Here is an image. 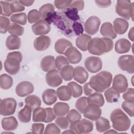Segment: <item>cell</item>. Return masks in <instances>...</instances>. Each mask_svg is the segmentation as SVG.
<instances>
[{"label":"cell","mask_w":134,"mask_h":134,"mask_svg":"<svg viewBox=\"0 0 134 134\" xmlns=\"http://www.w3.org/2000/svg\"><path fill=\"white\" fill-rule=\"evenodd\" d=\"M114 43L111 39L107 38H94L91 40L88 47V52L94 55H100L112 50Z\"/></svg>","instance_id":"1"},{"label":"cell","mask_w":134,"mask_h":134,"mask_svg":"<svg viewBox=\"0 0 134 134\" xmlns=\"http://www.w3.org/2000/svg\"><path fill=\"white\" fill-rule=\"evenodd\" d=\"M112 80L113 76L111 73L103 71L91 77L88 83L95 92L102 93L109 88Z\"/></svg>","instance_id":"2"},{"label":"cell","mask_w":134,"mask_h":134,"mask_svg":"<svg viewBox=\"0 0 134 134\" xmlns=\"http://www.w3.org/2000/svg\"><path fill=\"white\" fill-rule=\"evenodd\" d=\"M110 117L113 127L116 130L124 131L130 128V119L121 109L117 108L111 112Z\"/></svg>","instance_id":"3"},{"label":"cell","mask_w":134,"mask_h":134,"mask_svg":"<svg viewBox=\"0 0 134 134\" xmlns=\"http://www.w3.org/2000/svg\"><path fill=\"white\" fill-rule=\"evenodd\" d=\"M22 59V54L19 51H14L8 53L4 63L6 71L11 75L18 73L20 70V63Z\"/></svg>","instance_id":"4"},{"label":"cell","mask_w":134,"mask_h":134,"mask_svg":"<svg viewBox=\"0 0 134 134\" xmlns=\"http://www.w3.org/2000/svg\"><path fill=\"white\" fill-rule=\"evenodd\" d=\"M116 12L120 16L125 19L129 20L131 18L132 20L133 17L134 3L128 0H119L116 5Z\"/></svg>","instance_id":"5"},{"label":"cell","mask_w":134,"mask_h":134,"mask_svg":"<svg viewBox=\"0 0 134 134\" xmlns=\"http://www.w3.org/2000/svg\"><path fill=\"white\" fill-rule=\"evenodd\" d=\"M17 106L16 100L13 98H6L1 100L0 114L2 116L13 115Z\"/></svg>","instance_id":"6"},{"label":"cell","mask_w":134,"mask_h":134,"mask_svg":"<svg viewBox=\"0 0 134 134\" xmlns=\"http://www.w3.org/2000/svg\"><path fill=\"white\" fill-rule=\"evenodd\" d=\"M119 68L128 73H134V57L132 55H123L118 60Z\"/></svg>","instance_id":"7"},{"label":"cell","mask_w":134,"mask_h":134,"mask_svg":"<svg viewBox=\"0 0 134 134\" xmlns=\"http://www.w3.org/2000/svg\"><path fill=\"white\" fill-rule=\"evenodd\" d=\"M84 64L86 70L93 73L99 71L102 68V61L99 57H87L85 60Z\"/></svg>","instance_id":"8"},{"label":"cell","mask_w":134,"mask_h":134,"mask_svg":"<svg viewBox=\"0 0 134 134\" xmlns=\"http://www.w3.org/2000/svg\"><path fill=\"white\" fill-rule=\"evenodd\" d=\"M100 25V20L97 16H91L85 23L84 30L88 35H95L98 30Z\"/></svg>","instance_id":"9"},{"label":"cell","mask_w":134,"mask_h":134,"mask_svg":"<svg viewBox=\"0 0 134 134\" xmlns=\"http://www.w3.org/2000/svg\"><path fill=\"white\" fill-rule=\"evenodd\" d=\"M102 114V109L100 107L96 104H88L85 109L83 115L84 116L91 120L94 121L100 117Z\"/></svg>","instance_id":"10"},{"label":"cell","mask_w":134,"mask_h":134,"mask_svg":"<svg viewBox=\"0 0 134 134\" xmlns=\"http://www.w3.org/2000/svg\"><path fill=\"white\" fill-rule=\"evenodd\" d=\"M34 91V86L32 84L28 81L20 82L16 86L15 92L19 97H25L31 94Z\"/></svg>","instance_id":"11"},{"label":"cell","mask_w":134,"mask_h":134,"mask_svg":"<svg viewBox=\"0 0 134 134\" xmlns=\"http://www.w3.org/2000/svg\"><path fill=\"white\" fill-rule=\"evenodd\" d=\"M32 31L36 35L44 36L48 34L51 30V26L44 20H39L31 27Z\"/></svg>","instance_id":"12"},{"label":"cell","mask_w":134,"mask_h":134,"mask_svg":"<svg viewBox=\"0 0 134 134\" xmlns=\"http://www.w3.org/2000/svg\"><path fill=\"white\" fill-rule=\"evenodd\" d=\"M128 86L127 79L125 75L118 74L115 76L112 84V87L114 90L119 93H123L128 88Z\"/></svg>","instance_id":"13"},{"label":"cell","mask_w":134,"mask_h":134,"mask_svg":"<svg viewBox=\"0 0 134 134\" xmlns=\"http://www.w3.org/2000/svg\"><path fill=\"white\" fill-rule=\"evenodd\" d=\"M46 80L48 85L55 87L62 83V79L59 71L55 69L50 71L46 75Z\"/></svg>","instance_id":"14"},{"label":"cell","mask_w":134,"mask_h":134,"mask_svg":"<svg viewBox=\"0 0 134 134\" xmlns=\"http://www.w3.org/2000/svg\"><path fill=\"white\" fill-rule=\"evenodd\" d=\"M66 58L69 61V63L72 64H76L79 63L82 60L81 53L74 47L69 48L64 53Z\"/></svg>","instance_id":"15"},{"label":"cell","mask_w":134,"mask_h":134,"mask_svg":"<svg viewBox=\"0 0 134 134\" xmlns=\"http://www.w3.org/2000/svg\"><path fill=\"white\" fill-rule=\"evenodd\" d=\"M51 44V39L47 36H40L36 38L34 42L35 49L38 51H42L49 48Z\"/></svg>","instance_id":"16"},{"label":"cell","mask_w":134,"mask_h":134,"mask_svg":"<svg viewBox=\"0 0 134 134\" xmlns=\"http://www.w3.org/2000/svg\"><path fill=\"white\" fill-rule=\"evenodd\" d=\"M73 76L76 82L80 84H83L87 81L88 77V74L83 67L77 66L73 69Z\"/></svg>","instance_id":"17"},{"label":"cell","mask_w":134,"mask_h":134,"mask_svg":"<svg viewBox=\"0 0 134 134\" xmlns=\"http://www.w3.org/2000/svg\"><path fill=\"white\" fill-rule=\"evenodd\" d=\"M129 26L128 22L125 19L117 18L113 21V27L116 34L122 35L125 34Z\"/></svg>","instance_id":"18"},{"label":"cell","mask_w":134,"mask_h":134,"mask_svg":"<svg viewBox=\"0 0 134 134\" xmlns=\"http://www.w3.org/2000/svg\"><path fill=\"white\" fill-rule=\"evenodd\" d=\"M100 32L104 37L110 39H114L117 36V34L115 31L113 26L109 22H106L102 24L100 27Z\"/></svg>","instance_id":"19"},{"label":"cell","mask_w":134,"mask_h":134,"mask_svg":"<svg viewBox=\"0 0 134 134\" xmlns=\"http://www.w3.org/2000/svg\"><path fill=\"white\" fill-rule=\"evenodd\" d=\"M131 47V43L128 40L121 38L116 42L115 49L117 53L122 54L129 52Z\"/></svg>","instance_id":"20"},{"label":"cell","mask_w":134,"mask_h":134,"mask_svg":"<svg viewBox=\"0 0 134 134\" xmlns=\"http://www.w3.org/2000/svg\"><path fill=\"white\" fill-rule=\"evenodd\" d=\"M40 66L41 69L44 72L55 69V62L54 57L52 55H47L43 58L41 61Z\"/></svg>","instance_id":"21"},{"label":"cell","mask_w":134,"mask_h":134,"mask_svg":"<svg viewBox=\"0 0 134 134\" xmlns=\"http://www.w3.org/2000/svg\"><path fill=\"white\" fill-rule=\"evenodd\" d=\"M77 129L78 133H87L92 131L93 129V124L92 121L83 119L79 120L77 122Z\"/></svg>","instance_id":"22"},{"label":"cell","mask_w":134,"mask_h":134,"mask_svg":"<svg viewBox=\"0 0 134 134\" xmlns=\"http://www.w3.org/2000/svg\"><path fill=\"white\" fill-rule=\"evenodd\" d=\"M71 47H72L71 42L64 38L57 40L54 44L55 50L59 54H64L66 51Z\"/></svg>","instance_id":"23"},{"label":"cell","mask_w":134,"mask_h":134,"mask_svg":"<svg viewBox=\"0 0 134 134\" xmlns=\"http://www.w3.org/2000/svg\"><path fill=\"white\" fill-rule=\"evenodd\" d=\"M42 100L47 105H51L57 100V94L53 89H47L42 93Z\"/></svg>","instance_id":"24"},{"label":"cell","mask_w":134,"mask_h":134,"mask_svg":"<svg viewBox=\"0 0 134 134\" xmlns=\"http://www.w3.org/2000/svg\"><path fill=\"white\" fill-rule=\"evenodd\" d=\"M2 127L6 131L15 130L18 127V121L14 116L5 117L2 120Z\"/></svg>","instance_id":"25"},{"label":"cell","mask_w":134,"mask_h":134,"mask_svg":"<svg viewBox=\"0 0 134 134\" xmlns=\"http://www.w3.org/2000/svg\"><path fill=\"white\" fill-rule=\"evenodd\" d=\"M91 39V37L88 35L82 34L76 38V45L82 51H86L87 50V47Z\"/></svg>","instance_id":"26"},{"label":"cell","mask_w":134,"mask_h":134,"mask_svg":"<svg viewBox=\"0 0 134 134\" xmlns=\"http://www.w3.org/2000/svg\"><path fill=\"white\" fill-rule=\"evenodd\" d=\"M6 46L10 50L18 49L21 46V40L18 36L10 35L6 39Z\"/></svg>","instance_id":"27"},{"label":"cell","mask_w":134,"mask_h":134,"mask_svg":"<svg viewBox=\"0 0 134 134\" xmlns=\"http://www.w3.org/2000/svg\"><path fill=\"white\" fill-rule=\"evenodd\" d=\"M57 94L61 100L67 101L70 100L72 97V92L68 86L63 85L59 87L57 90Z\"/></svg>","instance_id":"28"},{"label":"cell","mask_w":134,"mask_h":134,"mask_svg":"<svg viewBox=\"0 0 134 134\" xmlns=\"http://www.w3.org/2000/svg\"><path fill=\"white\" fill-rule=\"evenodd\" d=\"M47 119L46 108L38 107L33 110L32 120L35 122H44Z\"/></svg>","instance_id":"29"},{"label":"cell","mask_w":134,"mask_h":134,"mask_svg":"<svg viewBox=\"0 0 134 134\" xmlns=\"http://www.w3.org/2000/svg\"><path fill=\"white\" fill-rule=\"evenodd\" d=\"M31 108L28 105H25L18 114L19 120L23 123H27L30 121L31 116Z\"/></svg>","instance_id":"30"},{"label":"cell","mask_w":134,"mask_h":134,"mask_svg":"<svg viewBox=\"0 0 134 134\" xmlns=\"http://www.w3.org/2000/svg\"><path fill=\"white\" fill-rule=\"evenodd\" d=\"M70 107L65 103L58 102L53 107V111L57 116H63L66 115L69 111Z\"/></svg>","instance_id":"31"},{"label":"cell","mask_w":134,"mask_h":134,"mask_svg":"<svg viewBox=\"0 0 134 134\" xmlns=\"http://www.w3.org/2000/svg\"><path fill=\"white\" fill-rule=\"evenodd\" d=\"M104 95L106 101L109 103L117 102L120 97L119 93L113 87L108 88L105 92Z\"/></svg>","instance_id":"32"},{"label":"cell","mask_w":134,"mask_h":134,"mask_svg":"<svg viewBox=\"0 0 134 134\" xmlns=\"http://www.w3.org/2000/svg\"><path fill=\"white\" fill-rule=\"evenodd\" d=\"M96 130L99 132H105L110 128L109 121L104 117H99L95 120Z\"/></svg>","instance_id":"33"},{"label":"cell","mask_w":134,"mask_h":134,"mask_svg":"<svg viewBox=\"0 0 134 134\" xmlns=\"http://www.w3.org/2000/svg\"><path fill=\"white\" fill-rule=\"evenodd\" d=\"M53 12H54V7L52 4H44L40 7L39 10L40 17L42 20H46L48 16Z\"/></svg>","instance_id":"34"},{"label":"cell","mask_w":134,"mask_h":134,"mask_svg":"<svg viewBox=\"0 0 134 134\" xmlns=\"http://www.w3.org/2000/svg\"><path fill=\"white\" fill-rule=\"evenodd\" d=\"M25 103L29 106L32 110L40 107L41 102L40 98L35 95H31L27 96L25 99Z\"/></svg>","instance_id":"35"},{"label":"cell","mask_w":134,"mask_h":134,"mask_svg":"<svg viewBox=\"0 0 134 134\" xmlns=\"http://www.w3.org/2000/svg\"><path fill=\"white\" fill-rule=\"evenodd\" d=\"M88 103H92L97 105L99 107H102L104 105L105 100L103 95L99 93H94L90 95L87 98Z\"/></svg>","instance_id":"36"},{"label":"cell","mask_w":134,"mask_h":134,"mask_svg":"<svg viewBox=\"0 0 134 134\" xmlns=\"http://www.w3.org/2000/svg\"><path fill=\"white\" fill-rule=\"evenodd\" d=\"M13 84L12 77L7 74H2L0 76V87L3 90L10 88Z\"/></svg>","instance_id":"37"},{"label":"cell","mask_w":134,"mask_h":134,"mask_svg":"<svg viewBox=\"0 0 134 134\" xmlns=\"http://www.w3.org/2000/svg\"><path fill=\"white\" fill-rule=\"evenodd\" d=\"M73 68L72 66L68 65L63 67L60 71V75L63 80L65 81L71 80L73 78Z\"/></svg>","instance_id":"38"},{"label":"cell","mask_w":134,"mask_h":134,"mask_svg":"<svg viewBox=\"0 0 134 134\" xmlns=\"http://www.w3.org/2000/svg\"><path fill=\"white\" fill-rule=\"evenodd\" d=\"M68 86L70 88L73 97L77 98L82 95L83 89L81 85L74 82H70L68 83Z\"/></svg>","instance_id":"39"},{"label":"cell","mask_w":134,"mask_h":134,"mask_svg":"<svg viewBox=\"0 0 134 134\" xmlns=\"http://www.w3.org/2000/svg\"><path fill=\"white\" fill-rule=\"evenodd\" d=\"M10 19L12 22L21 25H25L27 23V16L25 13L13 14Z\"/></svg>","instance_id":"40"},{"label":"cell","mask_w":134,"mask_h":134,"mask_svg":"<svg viewBox=\"0 0 134 134\" xmlns=\"http://www.w3.org/2000/svg\"><path fill=\"white\" fill-rule=\"evenodd\" d=\"M8 32L11 35H14L16 36H22L24 32V28L23 27L15 24H10L8 28Z\"/></svg>","instance_id":"41"},{"label":"cell","mask_w":134,"mask_h":134,"mask_svg":"<svg viewBox=\"0 0 134 134\" xmlns=\"http://www.w3.org/2000/svg\"><path fill=\"white\" fill-rule=\"evenodd\" d=\"M88 104L87 97H82L76 100L75 103V107L80 113L83 114L84 111Z\"/></svg>","instance_id":"42"},{"label":"cell","mask_w":134,"mask_h":134,"mask_svg":"<svg viewBox=\"0 0 134 134\" xmlns=\"http://www.w3.org/2000/svg\"><path fill=\"white\" fill-rule=\"evenodd\" d=\"M133 100H125L121 105L122 108L129 115L130 117H133Z\"/></svg>","instance_id":"43"},{"label":"cell","mask_w":134,"mask_h":134,"mask_svg":"<svg viewBox=\"0 0 134 134\" xmlns=\"http://www.w3.org/2000/svg\"><path fill=\"white\" fill-rule=\"evenodd\" d=\"M55 62L56 68L59 71H61L63 67L69 65L70 63L68 59L62 55L57 56L55 60Z\"/></svg>","instance_id":"44"},{"label":"cell","mask_w":134,"mask_h":134,"mask_svg":"<svg viewBox=\"0 0 134 134\" xmlns=\"http://www.w3.org/2000/svg\"><path fill=\"white\" fill-rule=\"evenodd\" d=\"M66 118L68 119L69 121L71 123L75 121L80 120L81 119V115L79 111L73 109L68 111L66 114Z\"/></svg>","instance_id":"45"},{"label":"cell","mask_w":134,"mask_h":134,"mask_svg":"<svg viewBox=\"0 0 134 134\" xmlns=\"http://www.w3.org/2000/svg\"><path fill=\"white\" fill-rule=\"evenodd\" d=\"M65 16L70 19L76 21L80 19V17L78 15V10L74 8L69 7L64 12Z\"/></svg>","instance_id":"46"},{"label":"cell","mask_w":134,"mask_h":134,"mask_svg":"<svg viewBox=\"0 0 134 134\" xmlns=\"http://www.w3.org/2000/svg\"><path fill=\"white\" fill-rule=\"evenodd\" d=\"M9 25V19L4 16H1L0 17V32L5 34L8 31Z\"/></svg>","instance_id":"47"},{"label":"cell","mask_w":134,"mask_h":134,"mask_svg":"<svg viewBox=\"0 0 134 134\" xmlns=\"http://www.w3.org/2000/svg\"><path fill=\"white\" fill-rule=\"evenodd\" d=\"M1 15L4 16H9L12 14L10 3L7 1H1Z\"/></svg>","instance_id":"48"},{"label":"cell","mask_w":134,"mask_h":134,"mask_svg":"<svg viewBox=\"0 0 134 134\" xmlns=\"http://www.w3.org/2000/svg\"><path fill=\"white\" fill-rule=\"evenodd\" d=\"M40 18L39 11L37 9H32L28 12L27 18L30 24L37 22L40 20Z\"/></svg>","instance_id":"49"},{"label":"cell","mask_w":134,"mask_h":134,"mask_svg":"<svg viewBox=\"0 0 134 134\" xmlns=\"http://www.w3.org/2000/svg\"><path fill=\"white\" fill-rule=\"evenodd\" d=\"M72 2L71 0H56L54 1V4L58 9H64L70 7Z\"/></svg>","instance_id":"50"},{"label":"cell","mask_w":134,"mask_h":134,"mask_svg":"<svg viewBox=\"0 0 134 134\" xmlns=\"http://www.w3.org/2000/svg\"><path fill=\"white\" fill-rule=\"evenodd\" d=\"M10 10L12 13L21 12L25 10V6L19 1H14L10 3Z\"/></svg>","instance_id":"51"},{"label":"cell","mask_w":134,"mask_h":134,"mask_svg":"<svg viewBox=\"0 0 134 134\" xmlns=\"http://www.w3.org/2000/svg\"><path fill=\"white\" fill-rule=\"evenodd\" d=\"M55 124L61 129H65L69 126V121L66 117L63 116H58L55 120Z\"/></svg>","instance_id":"52"},{"label":"cell","mask_w":134,"mask_h":134,"mask_svg":"<svg viewBox=\"0 0 134 134\" xmlns=\"http://www.w3.org/2000/svg\"><path fill=\"white\" fill-rule=\"evenodd\" d=\"M61 133V130L59 128V127L54 123H50L49 124L44 130V133L48 134V133H56L59 134Z\"/></svg>","instance_id":"53"},{"label":"cell","mask_w":134,"mask_h":134,"mask_svg":"<svg viewBox=\"0 0 134 134\" xmlns=\"http://www.w3.org/2000/svg\"><path fill=\"white\" fill-rule=\"evenodd\" d=\"M123 98L125 100H134V90L133 88H127L124 92Z\"/></svg>","instance_id":"54"},{"label":"cell","mask_w":134,"mask_h":134,"mask_svg":"<svg viewBox=\"0 0 134 134\" xmlns=\"http://www.w3.org/2000/svg\"><path fill=\"white\" fill-rule=\"evenodd\" d=\"M44 125L41 123H35L31 126L32 133L41 134L43 132Z\"/></svg>","instance_id":"55"},{"label":"cell","mask_w":134,"mask_h":134,"mask_svg":"<svg viewBox=\"0 0 134 134\" xmlns=\"http://www.w3.org/2000/svg\"><path fill=\"white\" fill-rule=\"evenodd\" d=\"M73 29L75 32V35L76 36H80L83 33V28L82 25L77 21H75L72 25Z\"/></svg>","instance_id":"56"},{"label":"cell","mask_w":134,"mask_h":134,"mask_svg":"<svg viewBox=\"0 0 134 134\" xmlns=\"http://www.w3.org/2000/svg\"><path fill=\"white\" fill-rule=\"evenodd\" d=\"M47 110V119L46 122H49L52 121L56 117V115L53 111V109L51 108H46Z\"/></svg>","instance_id":"57"},{"label":"cell","mask_w":134,"mask_h":134,"mask_svg":"<svg viewBox=\"0 0 134 134\" xmlns=\"http://www.w3.org/2000/svg\"><path fill=\"white\" fill-rule=\"evenodd\" d=\"M70 7L75 8L77 10H82L84 7V2L83 1H72Z\"/></svg>","instance_id":"58"},{"label":"cell","mask_w":134,"mask_h":134,"mask_svg":"<svg viewBox=\"0 0 134 134\" xmlns=\"http://www.w3.org/2000/svg\"><path fill=\"white\" fill-rule=\"evenodd\" d=\"M83 88H84V93L85 95L86 96H90V95L92 94L93 93L96 92L91 87L89 83H86L84 85Z\"/></svg>","instance_id":"59"},{"label":"cell","mask_w":134,"mask_h":134,"mask_svg":"<svg viewBox=\"0 0 134 134\" xmlns=\"http://www.w3.org/2000/svg\"><path fill=\"white\" fill-rule=\"evenodd\" d=\"M96 5L101 8H106L111 5L110 1H95Z\"/></svg>","instance_id":"60"},{"label":"cell","mask_w":134,"mask_h":134,"mask_svg":"<svg viewBox=\"0 0 134 134\" xmlns=\"http://www.w3.org/2000/svg\"><path fill=\"white\" fill-rule=\"evenodd\" d=\"M20 2L25 6H31L34 3V1H19Z\"/></svg>","instance_id":"61"},{"label":"cell","mask_w":134,"mask_h":134,"mask_svg":"<svg viewBox=\"0 0 134 134\" xmlns=\"http://www.w3.org/2000/svg\"><path fill=\"white\" fill-rule=\"evenodd\" d=\"M133 27H132L130 30L129 31L128 33V38L131 41H133V39H134V37H133Z\"/></svg>","instance_id":"62"},{"label":"cell","mask_w":134,"mask_h":134,"mask_svg":"<svg viewBox=\"0 0 134 134\" xmlns=\"http://www.w3.org/2000/svg\"><path fill=\"white\" fill-rule=\"evenodd\" d=\"M104 133H117V131H116L113 129H111L110 130H107L106 131H105Z\"/></svg>","instance_id":"63"},{"label":"cell","mask_w":134,"mask_h":134,"mask_svg":"<svg viewBox=\"0 0 134 134\" xmlns=\"http://www.w3.org/2000/svg\"><path fill=\"white\" fill-rule=\"evenodd\" d=\"M63 133H74V132L73 131H72L71 130H70V129H69L68 130H66V131H65L63 132Z\"/></svg>","instance_id":"64"}]
</instances>
